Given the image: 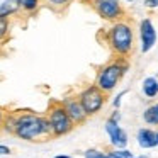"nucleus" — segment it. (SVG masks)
<instances>
[{
    "label": "nucleus",
    "mask_w": 158,
    "mask_h": 158,
    "mask_svg": "<svg viewBox=\"0 0 158 158\" xmlns=\"http://www.w3.org/2000/svg\"><path fill=\"white\" fill-rule=\"evenodd\" d=\"M14 134L26 141H43L51 136V127L44 116L34 112H24L15 117Z\"/></svg>",
    "instance_id": "1"
},
{
    "label": "nucleus",
    "mask_w": 158,
    "mask_h": 158,
    "mask_svg": "<svg viewBox=\"0 0 158 158\" xmlns=\"http://www.w3.org/2000/svg\"><path fill=\"white\" fill-rule=\"evenodd\" d=\"M46 119L51 127V136H63V134L70 133L73 127V121L70 119L61 104H51Z\"/></svg>",
    "instance_id": "2"
},
{
    "label": "nucleus",
    "mask_w": 158,
    "mask_h": 158,
    "mask_svg": "<svg viewBox=\"0 0 158 158\" xmlns=\"http://www.w3.org/2000/svg\"><path fill=\"white\" fill-rule=\"evenodd\" d=\"M109 43L114 51L126 55L133 48V31L126 22H117L109 32Z\"/></svg>",
    "instance_id": "3"
},
{
    "label": "nucleus",
    "mask_w": 158,
    "mask_h": 158,
    "mask_svg": "<svg viewBox=\"0 0 158 158\" xmlns=\"http://www.w3.org/2000/svg\"><path fill=\"white\" fill-rule=\"evenodd\" d=\"M127 66L121 65V63H112V65L106 66L102 72L99 73V78H97V87H99L102 92H109L114 87L117 85L119 78L123 77V73L126 72Z\"/></svg>",
    "instance_id": "4"
},
{
    "label": "nucleus",
    "mask_w": 158,
    "mask_h": 158,
    "mask_svg": "<svg viewBox=\"0 0 158 158\" xmlns=\"http://www.w3.org/2000/svg\"><path fill=\"white\" fill-rule=\"evenodd\" d=\"M78 100L82 104L83 110L87 112V116H90V114L99 112L100 107L104 106V92L97 85H92L80 94Z\"/></svg>",
    "instance_id": "5"
},
{
    "label": "nucleus",
    "mask_w": 158,
    "mask_h": 158,
    "mask_svg": "<svg viewBox=\"0 0 158 158\" xmlns=\"http://www.w3.org/2000/svg\"><path fill=\"white\" fill-rule=\"evenodd\" d=\"M94 9L104 19H117L123 15L119 0H92Z\"/></svg>",
    "instance_id": "6"
},
{
    "label": "nucleus",
    "mask_w": 158,
    "mask_h": 158,
    "mask_svg": "<svg viewBox=\"0 0 158 158\" xmlns=\"http://www.w3.org/2000/svg\"><path fill=\"white\" fill-rule=\"evenodd\" d=\"M63 107H65L66 114L70 116V119L73 121V123H83L87 117V112L83 110L82 104H80L78 99H65L61 104Z\"/></svg>",
    "instance_id": "7"
},
{
    "label": "nucleus",
    "mask_w": 158,
    "mask_h": 158,
    "mask_svg": "<svg viewBox=\"0 0 158 158\" xmlns=\"http://www.w3.org/2000/svg\"><path fill=\"white\" fill-rule=\"evenodd\" d=\"M139 31H141V43H143L141 49L146 53V51H150V49L153 48L155 41H156V32H155V27H153V24H151L150 19H144V21L141 22Z\"/></svg>",
    "instance_id": "8"
},
{
    "label": "nucleus",
    "mask_w": 158,
    "mask_h": 158,
    "mask_svg": "<svg viewBox=\"0 0 158 158\" xmlns=\"http://www.w3.org/2000/svg\"><path fill=\"white\" fill-rule=\"evenodd\" d=\"M106 129H107V133H109V136H110L112 144H116L117 148H124V146L127 144V136H126V133H124V131L121 129V127L117 126L114 121H109V123H107Z\"/></svg>",
    "instance_id": "9"
},
{
    "label": "nucleus",
    "mask_w": 158,
    "mask_h": 158,
    "mask_svg": "<svg viewBox=\"0 0 158 158\" xmlns=\"http://www.w3.org/2000/svg\"><path fill=\"white\" fill-rule=\"evenodd\" d=\"M138 143L141 148H153L156 146V133L150 129H141L138 133Z\"/></svg>",
    "instance_id": "10"
},
{
    "label": "nucleus",
    "mask_w": 158,
    "mask_h": 158,
    "mask_svg": "<svg viewBox=\"0 0 158 158\" xmlns=\"http://www.w3.org/2000/svg\"><path fill=\"white\" fill-rule=\"evenodd\" d=\"M19 10V0H4L0 4V17H10Z\"/></svg>",
    "instance_id": "11"
},
{
    "label": "nucleus",
    "mask_w": 158,
    "mask_h": 158,
    "mask_svg": "<svg viewBox=\"0 0 158 158\" xmlns=\"http://www.w3.org/2000/svg\"><path fill=\"white\" fill-rule=\"evenodd\" d=\"M143 90L148 97H155L158 94V80L156 78H146L143 82Z\"/></svg>",
    "instance_id": "12"
},
{
    "label": "nucleus",
    "mask_w": 158,
    "mask_h": 158,
    "mask_svg": "<svg viewBox=\"0 0 158 158\" xmlns=\"http://www.w3.org/2000/svg\"><path fill=\"white\" fill-rule=\"evenodd\" d=\"M19 9L27 14H32L39 9V0H19Z\"/></svg>",
    "instance_id": "13"
},
{
    "label": "nucleus",
    "mask_w": 158,
    "mask_h": 158,
    "mask_svg": "<svg viewBox=\"0 0 158 158\" xmlns=\"http://www.w3.org/2000/svg\"><path fill=\"white\" fill-rule=\"evenodd\" d=\"M144 121L150 123V124H158V104H155L150 109H146V112H144Z\"/></svg>",
    "instance_id": "14"
},
{
    "label": "nucleus",
    "mask_w": 158,
    "mask_h": 158,
    "mask_svg": "<svg viewBox=\"0 0 158 158\" xmlns=\"http://www.w3.org/2000/svg\"><path fill=\"white\" fill-rule=\"evenodd\" d=\"M15 117L17 116H12V114H9L7 117H4V121H2V124H4V129L7 131V133H14V127H15Z\"/></svg>",
    "instance_id": "15"
},
{
    "label": "nucleus",
    "mask_w": 158,
    "mask_h": 158,
    "mask_svg": "<svg viewBox=\"0 0 158 158\" xmlns=\"http://www.w3.org/2000/svg\"><path fill=\"white\" fill-rule=\"evenodd\" d=\"M7 34H9V19L0 17V41L7 38Z\"/></svg>",
    "instance_id": "16"
},
{
    "label": "nucleus",
    "mask_w": 158,
    "mask_h": 158,
    "mask_svg": "<svg viewBox=\"0 0 158 158\" xmlns=\"http://www.w3.org/2000/svg\"><path fill=\"white\" fill-rule=\"evenodd\" d=\"M51 7H56V9H60V7H66V5L72 2V0H46Z\"/></svg>",
    "instance_id": "17"
},
{
    "label": "nucleus",
    "mask_w": 158,
    "mask_h": 158,
    "mask_svg": "<svg viewBox=\"0 0 158 158\" xmlns=\"http://www.w3.org/2000/svg\"><path fill=\"white\" fill-rule=\"evenodd\" d=\"M85 158H106V156H104L100 151H97V150H89L85 153Z\"/></svg>",
    "instance_id": "18"
},
{
    "label": "nucleus",
    "mask_w": 158,
    "mask_h": 158,
    "mask_svg": "<svg viewBox=\"0 0 158 158\" xmlns=\"http://www.w3.org/2000/svg\"><path fill=\"white\" fill-rule=\"evenodd\" d=\"M116 153H117V155H119V156H121V158H134V156H133V155H131V153H129V151H126V150H121V151H116Z\"/></svg>",
    "instance_id": "19"
},
{
    "label": "nucleus",
    "mask_w": 158,
    "mask_h": 158,
    "mask_svg": "<svg viewBox=\"0 0 158 158\" xmlns=\"http://www.w3.org/2000/svg\"><path fill=\"white\" fill-rule=\"evenodd\" d=\"M144 5H146V7H158V0H146Z\"/></svg>",
    "instance_id": "20"
},
{
    "label": "nucleus",
    "mask_w": 158,
    "mask_h": 158,
    "mask_svg": "<svg viewBox=\"0 0 158 158\" xmlns=\"http://www.w3.org/2000/svg\"><path fill=\"white\" fill-rule=\"evenodd\" d=\"M9 153H10V148L4 146V144H0V155H9Z\"/></svg>",
    "instance_id": "21"
},
{
    "label": "nucleus",
    "mask_w": 158,
    "mask_h": 158,
    "mask_svg": "<svg viewBox=\"0 0 158 158\" xmlns=\"http://www.w3.org/2000/svg\"><path fill=\"white\" fill-rule=\"evenodd\" d=\"M106 158H121V156H119V155H117V153H109V155H107Z\"/></svg>",
    "instance_id": "22"
},
{
    "label": "nucleus",
    "mask_w": 158,
    "mask_h": 158,
    "mask_svg": "<svg viewBox=\"0 0 158 158\" xmlns=\"http://www.w3.org/2000/svg\"><path fill=\"white\" fill-rule=\"evenodd\" d=\"M2 121H4V110H2V107H0V126H2Z\"/></svg>",
    "instance_id": "23"
},
{
    "label": "nucleus",
    "mask_w": 158,
    "mask_h": 158,
    "mask_svg": "<svg viewBox=\"0 0 158 158\" xmlns=\"http://www.w3.org/2000/svg\"><path fill=\"white\" fill-rule=\"evenodd\" d=\"M55 158H70V156H66V155H58V156H55Z\"/></svg>",
    "instance_id": "24"
},
{
    "label": "nucleus",
    "mask_w": 158,
    "mask_h": 158,
    "mask_svg": "<svg viewBox=\"0 0 158 158\" xmlns=\"http://www.w3.org/2000/svg\"><path fill=\"white\" fill-rule=\"evenodd\" d=\"M82 2H87V4H89V2H92V0H82Z\"/></svg>",
    "instance_id": "25"
},
{
    "label": "nucleus",
    "mask_w": 158,
    "mask_h": 158,
    "mask_svg": "<svg viewBox=\"0 0 158 158\" xmlns=\"http://www.w3.org/2000/svg\"><path fill=\"white\" fill-rule=\"evenodd\" d=\"M156 144H158V134H156Z\"/></svg>",
    "instance_id": "26"
},
{
    "label": "nucleus",
    "mask_w": 158,
    "mask_h": 158,
    "mask_svg": "<svg viewBox=\"0 0 158 158\" xmlns=\"http://www.w3.org/2000/svg\"><path fill=\"white\" fill-rule=\"evenodd\" d=\"M127 2H129V0H127Z\"/></svg>",
    "instance_id": "27"
}]
</instances>
